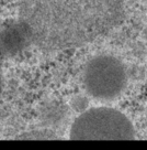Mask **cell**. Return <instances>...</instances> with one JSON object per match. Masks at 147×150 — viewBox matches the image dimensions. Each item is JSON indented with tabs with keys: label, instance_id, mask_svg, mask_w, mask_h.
Masks as SVG:
<instances>
[{
	"label": "cell",
	"instance_id": "obj_1",
	"mask_svg": "<svg viewBox=\"0 0 147 150\" xmlns=\"http://www.w3.org/2000/svg\"><path fill=\"white\" fill-rule=\"evenodd\" d=\"M124 0H23L20 10L32 42L47 51L81 47L110 32Z\"/></svg>",
	"mask_w": 147,
	"mask_h": 150
},
{
	"label": "cell",
	"instance_id": "obj_2",
	"mask_svg": "<svg viewBox=\"0 0 147 150\" xmlns=\"http://www.w3.org/2000/svg\"><path fill=\"white\" fill-rule=\"evenodd\" d=\"M135 138L132 122L124 114L109 107L90 108L75 119L73 140H131Z\"/></svg>",
	"mask_w": 147,
	"mask_h": 150
},
{
	"label": "cell",
	"instance_id": "obj_3",
	"mask_svg": "<svg viewBox=\"0 0 147 150\" xmlns=\"http://www.w3.org/2000/svg\"><path fill=\"white\" fill-rule=\"evenodd\" d=\"M83 83L91 97L99 100H112L124 91L127 74L124 65L116 57L102 54L87 63Z\"/></svg>",
	"mask_w": 147,
	"mask_h": 150
},
{
	"label": "cell",
	"instance_id": "obj_4",
	"mask_svg": "<svg viewBox=\"0 0 147 150\" xmlns=\"http://www.w3.org/2000/svg\"><path fill=\"white\" fill-rule=\"evenodd\" d=\"M31 43L33 42L30 31L20 19L0 28V55L5 57L17 55Z\"/></svg>",
	"mask_w": 147,
	"mask_h": 150
},
{
	"label": "cell",
	"instance_id": "obj_5",
	"mask_svg": "<svg viewBox=\"0 0 147 150\" xmlns=\"http://www.w3.org/2000/svg\"><path fill=\"white\" fill-rule=\"evenodd\" d=\"M1 85L2 84H1V77H0V92H1Z\"/></svg>",
	"mask_w": 147,
	"mask_h": 150
}]
</instances>
